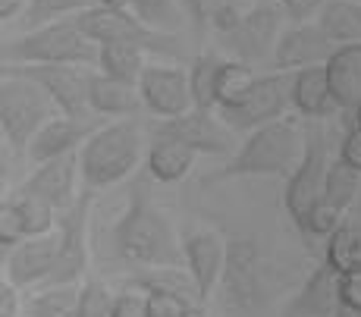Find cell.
<instances>
[{
    "label": "cell",
    "instance_id": "1",
    "mask_svg": "<svg viewBox=\"0 0 361 317\" xmlns=\"http://www.w3.org/2000/svg\"><path fill=\"white\" fill-rule=\"evenodd\" d=\"M114 245L120 258L132 264L148 267H179L183 264V248L173 236L170 223L161 211L151 204L145 192H132L129 208L114 226Z\"/></svg>",
    "mask_w": 361,
    "mask_h": 317
},
{
    "label": "cell",
    "instance_id": "2",
    "mask_svg": "<svg viewBox=\"0 0 361 317\" xmlns=\"http://www.w3.org/2000/svg\"><path fill=\"white\" fill-rule=\"evenodd\" d=\"M79 179L85 189H107L126 179L142 161V129L135 120H120L88 132L75 151Z\"/></svg>",
    "mask_w": 361,
    "mask_h": 317
},
{
    "label": "cell",
    "instance_id": "3",
    "mask_svg": "<svg viewBox=\"0 0 361 317\" xmlns=\"http://www.w3.org/2000/svg\"><path fill=\"white\" fill-rule=\"evenodd\" d=\"M98 60V44L88 41L73 19H54V23L35 25L25 35L6 41L0 47V63H69L92 66Z\"/></svg>",
    "mask_w": 361,
    "mask_h": 317
},
{
    "label": "cell",
    "instance_id": "4",
    "mask_svg": "<svg viewBox=\"0 0 361 317\" xmlns=\"http://www.w3.org/2000/svg\"><path fill=\"white\" fill-rule=\"evenodd\" d=\"M302 144L305 132L293 120L264 123L233 154L226 176H289L302 157Z\"/></svg>",
    "mask_w": 361,
    "mask_h": 317
},
{
    "label": "cell",
    "instance_id": "5",
    "mask_svg": "<svg viewBox=\"0 0 361 317\" xmlns=\"http://www.w3.org/2000/svg\"><path fill=\"white\" fill-rule=\"evenodd\" d=\"M54 110L57 107L51 104L38 82L0 63V132L16 154H25V144L51 120Z\"/></svg>",
    "mask_w": 361,
    "mask_h": 317
},
{
    "label": "cell",
    "instance_id": "6",
    "mask_svg": "<svg viewBox=\"0 0 361 317\" xmlns=\"http://www.w3.org/2000/svg\"><path fill=\"white\" fill-rule=\"evenodd\" d=\"M73 25L82 32L88 41L94 44H135L142 47L145 54H170L176 57L179 54V38L176 35H164V32H154L148 25H142L135 16H129L126 10H110V6H85L73 16Z\"/></svg>",
    "mask_w": 361,
    "mask_h": 317
},
{
    "label": "cell",
    "instance_id": "7",
    "mask_svg": "<svg viewBox=\"0 0 361 317\" xmlns=\"http://www.w3.org/2000/svg\"><path fill=\"white\" fill-rule=\"evenodd\" d=\"M293 75H264L255 79V85L245 92V98L235 101L230 107H217V116L230 132H245V129H258L264 123L283 120L289 107H293Z\"/></svg>",
    "mask_w": 361,
    "mask_h": 317
},
{
    "label": "cell",
    "instance_id": "8",
    "mask_svg": "<svg viewBox=\"0 0 361 317\" xmlns=\"http://www.w3.org/2000/svg\"><path fill=\"white\" fill-rule=\"evenodd\" d=\"M324 173H327V135H324V129L317 123H311L305 129L302 157H298L295 170L289 173V185H286V208L293 213L295 226L305 220L311 204L321 198Z\"/></svg>",
    "mask_w": 361,
    "mask_h": 317
},
{
    "label": "cell",
    "instance_id": "9",
    "mask_svg": "<svg viewBox=\"0 0 361 317\" xmlns=\"http://www.w3.org/2000/svg\"><path fill=\"white\" fill-rule=\"evenodd\" d=\"M4 66L38 82L44 88V94L51 98V104L63 116L88 120V94H85L88 73L82 66H69V63H4Z\"/></svg>",
    "mask_w": 361,
    "mask_h": 317
},
{
    "label": "cell",
    "instance_id": "10",
    "mask_svg": "<svg viewBox=\"0 0 361 317\" xmlns=\"http://www.w3.org/2000/svg\"><path fill=\"white\" fill-rule=\"evenodd\" d=\"M60 220V251L54 261L51 273H47L44 286H60V282H75L88 267V245H85V230H88V192L75 195V201L66 211H57Z\"/></svg>",
    "mask_w": 361,
    "mask_h": 317
},
{
    "label": "cell",
    "instance_id": "11",
    "mask_svg": "<svg viewBox=\"0 0 361 317\" xmlns=\"http://www.w3.org/2000/svg\"><path fill=\"white\" fill-rule=\"evenodd\" d=\"M138 98L142 104L161 120H173V116L192 110V94H189V75L176 66H145L138 73Z\"/></svg>",
    "mask_w": 361,
    "mask_h": 317
},
{
    "label": "cell",
    "instance_id": "12",
    "mask_svg": "<svg viewBox=\"0 0 361 317\" xmlns=\"http://www.w3.org/2000/svg\"><path fill=\"white\" fill-rule=\"evenodd\" d=\"M224 292L230 308H252L264 295V258L252 242H233L224 261Z\"/></svg>",
    "mask_w": 361,
    "mask_h": 317
},
{
    "label": "cell",
    "instance_id": "13",
    "mask_svg": "<svg viewBox=\"0 0 361 317\" xmlns=\"http://www.w3.org/2000/svg\"><path fill=\"white\" fill-rule=\"evenodd\" d=\"M157 132L189 144L195 154H226V151H233V132L224 126V120L214 110L192 107L185 113L173 116V120H164Z\"/></svg>",
    "mask_w": 361,
    "mask_h": 317
},
{
    "label": "cell",
    "instance_id": "14",
    "mask_svg": "<svg viewBox=\"0 0 361 317\" xmlns=\"http://www.w3.org/2000/svg\"><path fill=\"white\" fill-rule=\"evenodd\" d=\"M283 16L276 6H255L245 16H235V23L224 32L226 44L233 47L239 57L245 60H261L274 51L276 38H280Z\"/></svg>",
    "mask_w": 361,
    "mask_h": 317
},
{
    "label": "cell",
    "instance_id": "15",
    "mask_svg": "<svg viewBox=\"0 0 361 317\" xmlns=\"http://www.w3.org/2000/svg\"><path fill=\"white\" fill-rule=\"evenodd\" d=\"M75 182H79V157L75 151H69V154L38 163V170L25 179L19 192L41 198L54 211H66L75 201Z\"/></svg>",
    "mask_w": 361,
    "mask_h": 317
},
{
    "label": "cell",
    "instance_id": "16",
    "mask_svg": "<svg viewBox=\"0 0 361 317\" xmlns=\"http://www.w3.org/2000/svg\"><path fill=\"white\" fill-rule=\"evenodd\" d=\"M333 47L336 44L327 38V32L317 23L314 25L298 23L293 29H283L280 38H276V44H274L276 70H305V66L327 63Z\"/></svg>",
    "mask_w": 361,
    "mask_h": 317
},
{
    "label": "cell",
    "instance_id": "17",
    "mask_svg": "<svg viewBox=\"0 0 361 317\" xmlns=\"http://www.w3.org/2000/svg\"><path fill=\"white\" fill-rule=\"evenodd\" d=\"M60 251V232L54 226L44 236H25L23 242H16L6 251V271H10L13 286H35L51 273L54 261Z\"/></svg>",
    "mask_w": 361,
    "mask_h": 317
},
{
    "label": "cell",
    "instance_id": "18",
    "mask_svg": "<svg viewBox=\"0 0 361 317\" xmlns=\"http://www.w3.org/2000/svg\"><path fill=\"white\" fill-rule=\"evenodd\" d=\"M224 261H226V245L217 232L211 230H198L185 239L183 245V264L189 267V277L195 282L198 295L207 299L211 289L220 282V273H224Z\"/></svg>",
    "mask_w": 361,
    "mask_h": 317
},
{
    "label": "cell",
    "instance_id": "19",
    "mask_svg": "<svg viewBox=\"0 0 361 317\" xmlns=\"http://www.w3.org/2000/svg\"><path fill=\"white\" fill-rule=\"evenodd\" d=\"M92 126L88 120H73V116H51L38 132L32 135V142L25 144V154L32 157L35 163L54 161L60 154H69V151H79V144L88 139Z\"/></svg>",
    "mask_w": 361,
    "mask_h": 317
},
{
    "label": "cell",
    "instance_id": "20",
    "mask_svg": "<svg viewBox=\"0 0 361 317\" xmlns=\"http://www.w3.org/2000/svg\"><path fill=\"white\" fill-rule=\"evenodd\" d=\"M324 73L336 110H355L361 104V44H336Z\"/></svg>",
    "mask_w": 361,
    "mask_h": 317
},
{
    "label": "cell",
    "instance_id": "21",
    "mask_svg": "<svg viewBox=\"0 0 361 317\" xmlns=\"http://www.w3.org/2000/svg\"><path fill=\"white\" fill-rule=\"evenodd\" d=\"M85 94H88V110H94L101 116H132L142 107L135 82H123L104 73H88Z\"/></svg>",
    "mask_w": 361,
    "mask_h": 317
},
{
    "label": "cell",
    "instance_id": "22",
    "mask_svg": "<svg viewBox=\"0 0 361 317\" xmlns=\"http://www.w3.org/2000/svg\"><path fill=\"white\" fill-rule=\"evenodd\" d=\"M293 104L302 110L311 120H324V116L336 113V104H333V94L327 85V73H324V63L317 66H305L293 75Z\"/></svg>",
    "mask_w": 361,
    "mask_h": 317
},
{
    "label": "cell",
    "instance_id": "23",
    "mask_svg": "<svg viewBox=\"0 0 361 317\" xmlns=\"http://www.w3.org/2000/svg\"><path fill=\"white\" fill-rule=\"evenodd\" d=\"M195 163V151L179 139L154 132V139L148 144V170L157 182H176L192 170Z\"/></svg>",
    "mask_w": 361,
    "mask_h": 317
},
{
    "label": "cell",
    "instance_id": "24",
    "mask_svg": "<svg viewBox=\"0 0 361 317\" xmlns=\"http://www.w3.org/2000/svg\"><path fill=\"white\" fill-rule=\"evenodd\" d=\"M317 25L333 44H361V4L355 0H324Z\"/></svg>",
    "mask_w": 361,
    "mask_h": 317
},
{
    "label": "cell",
    "instance_id": "25",
    "mask_svg": "<svg viewBox=\"0 0 361 317\" xmlns=\"http://www.w3.org/2000/svg\"><path fill=\"white\" fill-rule=\"evenodd\" d=\"M336 277L339 273H333L327 264L317 267V271L311 273V280L305 282V289L295 295L293 314L295 317H327V314H333V308L339 305Z\"/></svg>",
    "mask_w": 361,
    "mask_h": 317
},
{
    "label": "cell",
    "instance_id": "26",
    "mask_svg": "<svg viewBox=\"0 0 361 317\" xmlns=\"http://www.w3.org/2000/svg\"><path fill=\"white\" fill-rule=\"evenodd\" d=\"M252 85H255V73L245 60H220L217 75H214V110L242 101Z\"/></svg>",
    "mask_w": 361,
    "mask_h": 317
},
{
    "label": "cell",
    "instance_id": "27",
    "mask_svg": "<svg viewBox=\"0 0 361 317\" xmlns=\"http://www.w3.org/2000/svg\"><path fill=\"white\" fill-rule=\"evenodd\" d=\"M104 75H114L123 82H138V73L145 70V51L135 44H98V60Z\"/></svg>",
    "mask_w": 361,
    "mask_h": 317
},
{
    "label": "cell",
    "instance_id": "28",
    "mask_svg": "<svg viewBox=\"0 0 361 317\" xmlns=\"http://www.w3.org/2000/svg\"><path fill=\"white\" fill-rule=\"evenodd\" d=\"M333 273H349L361 271V226H343L330 232L327 239V261Z\"/></svg>",
    "mask_w": 361,
    "mask_h": 317
},
{
    "label": "cell",
    "instance_id": "29",
    "mask_svg": "<svg viewBox=\"0 0 361 317\" xmlns=\"http://www.w3.org/2000/svg\"><path fill=\"white\" fill-rule=\"evenodd\" d=\"M75 295H79L75 282L44 286L25 302V317H75Z\"/></svg>",
    "mask_w": 361,
    "mask_h": 317
},
{
    "label": "cell",
    "instance_id": "30",
    "mask_svg": "<svg viewBox=\"0 0 361 317\" xmlns=\"http://www.w3.org/2000/svg\"><path fill=\"white\" fill-rule=\"evenodd\" d=\"M361 192V173L352 167H345L343 161L327 163V173H324V192L321 198L330 204H336L339 211H345Z\"/></svg>",
    "mask_w": 361,
    "mask_h": 317
},
{
    "label": "cell",
    "instance_id": "31",
    "mask_svg": "<svg viewBox=\"0 0 361 317\" xmlns=\"http://www.w3.org/2000/svg\"><path fill=\"white\" fill-rule=\"evenodd\" d=\"M129 6H135V19L142 25L164 35H173L183 25V6L179 0H129Z\"/></svg>",
    "mask_w": 361,
    "mask_h": 317
},
{
    "label": "cell",
    "instance_id": "32",
    "mask_svg": "<svg viewBox=\"0 0 361 317\" xmlns=\"http://www.w3.org/2000/svg\"><path fill=\"white\" fill-rule=\"evenodd\" d=\"M220 57L214 54H198L192 60L189 75V94H192V107L195 110H214V75H217Z\"/></svg>",
    "mask_w": 361,
    "mask_h": 317
},
{
    "label": "cell",
    "instance_id": "33",
    "mask_svg": "<svg viewBox=\"0 0 361 317\" xmlns=\"http://www.w3.org/2000/svg\"><path fill=\"white\" fill-rule=\"evenodd\" d=\"M16 208H19V217H23L25 236H44V232H51L54 226H57V211L47 201H41V198L19 192Z\"/></svg>",
    "mask_w": 361,
    "mask_h": 317
},
{
    "label": "cell",
    "instance_id": "34",
    "mask_svg": "<svg viewBox=\"0 0 361 317\" xmlns=\"http://www.w3.org/2000/svg\"><path fill=\"white\" fill-rule=\"evenodd\" d=\"M85 6H94V0H29V13H25V25L35 29V25L54 23L60 16H69V13H79Z\"/></svg>",
    "mask_w": 361,
    "mask_h": 317
},
{
    "label": "cell",
    "instance_id": "35",
    "mask_svg": "<svg viewBox=\"0 0 361 317\" xmlns=\"http://www.w3.org/2000/svg\"><path fill=\"white\" fill-rule=\"evenodd\" d=\"M339 223H343V211H339L336 204L317 198L308 208V213H305V220L298 223V230H302L305 236H330Z\"/></svg>",
    "mask_w": 361,
    "mask_h": 317
},
{
    "label": "cell",
    "instance_id": "36",
    "mask_svg": "<svg viewBox=\"0 0 361 317\" xmlns=\"http://www.w3.org/2000/svg\"><path fill=\"white\" fill-rule=\"evenodd\" d=\"M110 314V292L101 280H88L79 286L75 295V317H107Z\"/></svg>",
    "mask_w": 361,
    "mask_h": 317
},
{
    "label": "cell",
    "instance_id": "37",
    "mask_svg": "<svg viewBox=\"0 0 361 317\" xmlns=\"http://www.w3.org/2000/svg\"><path fill=\"white\" fill-rule=\"evenodd\" d=\"M185 299L166 286H151L145 295V317H183L185 314Z\"/></svg>",
    "mask_w": 361,
    "mask_h": 317
},
{
    "label": "cell",
    "instance_id": "38",
    "mask_svg": "<svg viewBox=\"0 0 361 317\" xmlns=\"http://www.w3.org/2000/svg\"><path fill=\"white\" fill-rule=\"evenodd\" d=\"M23 239H25V230H23V217H19L16 201H0V245L10 251Z\"/></svg>",
    "mask_w": 361,
    "mask_h": 317
},
{
    "label": "cell",
    "instance_id": "39",
    "mask_svg": "<svg viewBox=\"0 0 361 317\" xmlns=\"http://www.w3.org/2000/svg\"><path fill=\"white\" fill-rule=\"evenodd\" d=\"M336 299L343 308L361 314V271H349L336 277Z\"/></svg>",
    "mask_w": 361,
    "mask_h": 317
},
{
    "label": "cell",
    "instance_id": "40",
    "mask_svg": "<svg viewBox=\"0 0 361 317\" xmlns=\"http://www.w3.org/2000/svg\"><path fill=\"white\" fill-rule=\"evenodd\" d=\"M107 317H145V295L135 289H126L116 299H110V314Z\"/></svg>",
    "mask_w": 361,
    "mask_h": 317
},
{
    "label": "cell",
    "instance_id": "41",
    "mask_svg": "<svg viewBox=\"0 0 361 317\" xmlns=\"http://www.w3.org/2000/svg\"><path fill=\"white\" fill-rule=\"evenodd\" d=\"M339 161H343L345 167H352V170H358V173H361V129H358V126L343 139V148H339Z\"/></svg>",
    "mask_w": 361,
    "mask_h": 317
},
{
    "label": "cell",
    "instance_id": "42",
    "mask_svg": "<svg viewBox=\"0 0 361 317\" xmlns=\"http://www.w3.org/2000/svg\"><path fill=\"white\" fill-rule=\"evenodd\" d=\"M19 314V295L10 280L0 277V317H16Z\"/></svg>",
    "mask_w": 361,
    "mask_h": 317
},
{
    "label": "cell",
    "instance_id": "43",
    "mask_svg": "<svg viewBox=\"0 0 361 317\" xmlns=\"http://www.w3.org/2000/svg\"><path fill=\"white\" fill-rule=\"evenodd\" d=\"M185 13L192 16V23L198 25V29H207V23H211V10H214V0H183Z\"/></svg>",
    "mask_w": 361,
    "mask_h": 317
},
{
    "label": "cell",
    "instance_id": "44",
    "mask_svg": "<svg viewBox=\"0 0 361 317\" xmlns=\"http://www.w3.org/2000/svg\"><path fill=\"white\" fill-rule=\"evenodd\" d=\"M321 4H324V0H283V10H286L295 23H305L311 13L321 10Z\"/></svg>",
    "mask_w": 361,
    "mask_h": 317
},
{
    "label": "cell",
    "instance_id": "45",
    "mask_svg": "<svg viewBox=\"0 0 361 317\" xmlns=\"http://www.w3.org/2000/svg\"><path fill=\"white\" fill-rule=\"evenodd\" d=\"M25 0H0V23H6V19H13L19 10H23Z\"/></svg>",
    "mask_w": 361,
    "mask_h": 317
},
{
    "label": "cell",
    "instance_id": "46",
    "mask_svg": "<svg viewBox=\"0 0 361 317\" xmlns=\"http://www.w3.org/2000/svg\"><path fill=\"white\" fill-rule=\"evenodd\" d=\"M98 6H110V10H126L129 0H94Z\"/></svg>",
    "mask_w": 361,
    "mask_h": 317
},
{
    "label": "cell",
    "instance_id": "47",
    "mask_svg": "<svg viewBox=\"0 0 361 317\" xmlns=\"http://www.w3.org/2000/svg\"><path fill=\"white\" fill-rule=\"evenodd\" d=\"M6 170H10V157L0 151V182H4V176H6Z\"/></svg>",
    "mask_w": 361,
    "mask_h": 317
},
{
    "label": "cell",
    "instance_id": "48",
    "mask_svg": "<svg viewBox=\"0 0 361 317\" xmlns=\"http://www.w3.org/2000/svg\"><path fill=\"white\" fill-rule=\"evenodd\" d=\"M183 317H211V314H207L204 308H185V314H183Z\"/></svg>",
    "mask_w": 361,
    "mask_h": 317
},
{
    "label": "cell",
    "instance_id": "49",
    "mask_svg": "<svg viewBox=\"0 0 361 317\" xmlns=\"http://www.w3.org/2000/svg\"><path fill=\"white\" fill-rule=\"evenodd\" d=\"M4 267H6V248L0 245V271H4Z\"/></svg>",
    "mask_w": 361,
    "mask_h": 317
},
{
    "label": "cell",
    "instance_id": "50",
    "mask_svg": "<svg viewBox=\"0 0 361 317\" xmlns=\"http://www.w3.org/2000/svg\"><path fill=\"white\" fill-rule=\"evenodd\" d=\"M355 126H358V129H361V104H358V107H355Z\"/></svg>",
    "mask_w": 361,
    "mask_h": 317
}]
</instances>
